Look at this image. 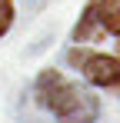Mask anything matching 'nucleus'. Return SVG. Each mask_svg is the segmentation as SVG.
I'll return each instance as SVG.
<instances>
[{"label": "nucleus", "mask_w": 120, "mask_h": 123, "mask_svg": "<svg viewBox=\"0 0 120 123\" xmlns=\"http://www.w3.org/2000/svg\"><path fill=\"white\" fill-rule=\"evenodd\" d=\"M97 13H100V20H103V30L107 33H117L120 30V0H100Z\"/></svg>", "instance_id": "20e7f679"}, {"label": "nucleus", "mask_w": 120, "mask_h": 123, "mask_svg": "<svg viewBox=\"0 0 120 123\" xmlns=\"http://www.w3.org/2000/svg\"><path fill=\"white\" fill-rule=\"evenodd\" d=\"M73 40H100V13H97V0H90L83 7V17L73 27Z\"/></svg>", "instance_id": "7ed1b4c3"}, {"label": "nucleus", "mask_w": 120, "mask_h": 123, "mask_svg": "<svg viewBox=\"0 0 120 123\" xmlns=\"http://www.w3.org/2000/svg\"><path fill=\"white\" fill-rule=\"evenodd\" d=\"M37 100L57 117V123H93L100 113L97 97L57 70H43L37 77Z\"/></svg>", "instance_id": "f257e3e1"}, {"label": "nucleus", "mask_w": 120, "mask_h": 123, "mask_svg": "<svg viewBox=\"0 0 120 123\" xmlns=\"http://www.w3.org/2000/svg\"><path fill=\"white\" fill-rule=\"evenodd\" d=\"M10 23H13V3L10 0H0V37L7 33Z\"/></svg>", "instance_id": "39448f33"}, {"label": "nucleus", "mask_w": 120, "mask_h": 123, "mask_svg": "<svg viewBox=\"0 0 120 123\" xmlns=\"http://www.w3.org/2000/svg\"><path fill=\"white\" fill-rule=\"evenodd\" d=\"M70 60H77L83 77L90 83H97V86H117V80H120V63L113 57H107V53H90V57L73 53Z\"/></svg>", "instance_id": "f03ea898"}]
</instances>
